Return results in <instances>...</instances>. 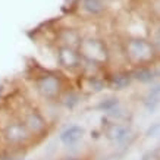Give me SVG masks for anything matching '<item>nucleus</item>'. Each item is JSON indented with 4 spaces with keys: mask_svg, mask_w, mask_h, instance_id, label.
I'll return each instance as SVG.
<instances>
[{
    "mask_svg": "<svg viewBox=\"0 0 160 160\" xmlns=\"http://www.w3.org/2000/svg\"><path fill=\"white\" fill-rule=\"evenodd\" d=\"M85 8H87L90 12H92V13H97V12H100V10L103 9V5L100 0H85Z\"/></svg>",
    "mask_w": 160,
    "mask_h": 160,
    "instance_id": "1",
    "label": "nucleus"
}]
</instances>
